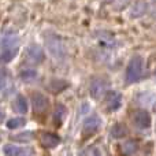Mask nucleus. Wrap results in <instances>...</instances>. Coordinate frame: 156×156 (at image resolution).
Here are the masks:
<instances>
[{
    "instance_id": "24",
    "label": "nucleus",
    "mask_w": 156,
    "mask_h": 156,
    "mask_svg": "<svg viewBox=\"0 0 156 156\" xmlns=\"http://www.w3.org/2000/svg\"><path fill=\"white\" fill-rule=\"evenodd\" d=\"M92 156H101V154H100L99 149H94V151H93V155H92Z\"/></svg>"
},
{
    "instance_id": "8",
    "label": "nucleus",
    "mask_w": 156,
    "mask_h": 156,
    "mask_svg": "<svg viewBox=\"0 0 156 156\" xmlns=\"http://www.w3.org/2000/svg\"><path fill=\"white\" fill-rule=\"evenodd\" d=\"M100 127V118L97 115H90L83 121V134L90 136Z\"/></svg>"
},
{
    "instance_id": "10",
    "label": "nucleus",
    "mask_w": 156,
    "mask_h": 156,
    "mask_svg": "<svg viewBox=\"0 0 156 156\" xmlns=\"http://www.w3.org/2000/svg\"><path fill=\"white\" fill-rule=\"evenodd\" d=\"M47 47H48L49 52L55 58L63 56V48H62V43H60L59 38H51V40H48L47 41Z\"/></svg>"
},
{
    "instance_id": "15",
    "label": "nucleus",
    "mask_w": 156,
    "mask_h": 156,
    "mask_svg": "<svg viewBox=\"0 0 156 156\" xmlns=\"http://www.w3.org/2000/svg\"><path fill=\"white\" fill-rule=\"evenodd\" d=\"M14 108H15L16 112H21V114L26 112V111H27V100H26V97L22 96V94H19V96L15 99Z\"/></svg>"
},
{
    "instance_id": "9",
    "label": "nucleus",
    "mask_w": 156,
    "mask_h": 156,
    "mask_svg": "<svg viewBox=\"0 0 156 156\" xmlns=\"http://www.w3.org/2000/svg\"><path fill=\"white\" fill-rule=\"evenodd\" d=\"M137 149H138V144L136 140H126L123 143H121V145H119V151L125 156L134 155L137 152Z\"/></svg>"
},
{
    "instance_id": "3",
    "label": "nucleus",
    "mask_w": 156,
    "mask_h": 156,
    "mask_svg": "<svg viewBox=\"0 0 156 156\" xmlns=\"http://www.w3.org/2000/svg\"><path fill=\"white\" fill-rule=\"evenodd\" d=\"M26 59L33 65H40L45 59V54L41 47H38L37 44H32L26 48Z\"/></svg>"
},
{
    "instance_id": "16",
    "label": "nucleus",
    "mask_w": 156,
    "mask_h": 156,
    "mask_svg": "<svg viewBox=\"0 0 156 156\" xmlns=\"http://www.w3.org/2000/svg\"><path fill=\"white\" fill-rule=\"evenodd\" d=\"M66 115V108L63 104H58L56 108H55V112H54V122L56 126H60L63 122V118Z\"/></svg>"
},
{
    "instance_id": "13",
    "label": "nucleus",
    "mask_w": 156,
    "mask_h": 156,
    "mask_svg": "<svg viewBox=\"0 0 156 156\" xmlns=\"http://www.w3.org/2000/svg\"><path fill=\"white\" fill-rule=\"evenodd\" d=\"M126 134H127V129L123 123H116L111 129V136L114 138H123L126 137Z\"/></svg>"
},
{
    "instance_id": "20",
    "label": "nucleus",
    "mask_w": 156,
    "mask_h": 156,
    "mask_svg": "<svg viewBox=\"0 0 156 156\" xmlns=\"http://www.w3.org/2000/svg\"><path fill=\"white\" fill-rule=\"evenodd\" d=\"M12 138H14V140H16V141H21V143H26V141L34 140V133H32V132H25V133H21V134L14 136Z\"/></svg>"
},
{
    "instance_id": "17",
    "label": "nucleus",
    "mask_w": 156,
    "mask_h": 156,
    "mask_svg": "<svg viewBox=\"0 0 156 156\" xmlns=\"http://www.w3.org/2000/svg\"><path fill=\"white\" fill-rule=\"evenodd\" d=\"M26 123V119L22 118V116H18V118H11L7 121V127L11 130H15V129H21V127L25 126Z\"/></svg>"
},
{
    "instance_id": "4",
    "label": "nucleus",
    "mask_w": 156,
    "mask_h": 156,
    "mask_svg": "<svg viewBox=\"0 0 156 156\" xmlns=\"http://www.w3.org/2000/svg\"><path fill=\"white\" fill-rule=\"evenodd\" d=\"M107 86H108V83L105 80H103V78H94L90 83V89H89L92 97L96 100L100 99L103 94L107 93Z\"/></svg>"
},
{
    "instance_id": "22",
    "label": "nucleus",
    "mask_w": 156,
    "mask_h": 156,
    "mask_svg": "<svg viewBox=\"0 0 156 156\" xmlns=\"http://www.w3.org/2000/svg\"><path fill=\"white\" fill-rule=\"evenodd\" d=\"M7 80H8V71L5 69H2L0 70V90L7 86Z\"/></svg>"
},
{
    "instance_id": "25",
    "label": "nucleus",
    "mask_w": 156,
    "mask_h": 156,
    "mask_svg": "<svg viewBox=\"0 0 156 156\" xmlns=\"http://www.w3.org/2000/svg\"><path fill=\"white\" fill-rule=\"evenodd\" d=\"M3 118H4V112H3V111L2 110H0V121H2V119Z\"/></svg>"
},
{
    "instance_id": "7",
    "label": "nucleus",
    "mask_w": 156,
    "mask_h": 156,
    "mask_svg": "<svg viewBox=\"0 0 156 156\" xmlns=\"http://www.w3.org/2000/svg\"><path fill=\"white\" fill-rule=\"evenodd\" d=\"M40 143L44 148H55L56 145H59L60 143V137L55 133H49V132H44L40 134Z\"/></svg>"
},
{
    "instance_id": "6",
    "label": "nucleus",
    "mask_w": 156,
    "mask_h": 156,
    "mask_svg": "<svg viewBox=\"0 0 156 156\" xmlns=\"http://www.w3.org/2000/svg\"><path fill=\"white\" fill-rule=\"evenodd\" d=\"M104 101H105V105H107L108 111H116L121 107L122 97L118 92H107V93L104 94Z\"/></svg>"
},
{
    "instance_id": "2",
    "label": "nucleus",
    "mask_w": 156,
    "mask_h": 156,
    "mask_svg": "<svg viewBox=\"0 0 156 156\" xmlns=\"http://www.w3.org/2000/svg\"><path fill=\"white\" fill-rule=\"evenodd\" d=\"M32 107L34 114L43 115L49 110V99L43 93H34L32 97Z\"/></svg>"
},
{
    "instance_id": "19",
    "label": "nucleus",
    "mask_w": 156,
    "mask_h": 156,
    "mask_svg": "<svg viewBox=\"0 0 156 156\" xmlns=\"http://www.w3.org/2000/svg\"><path fill=\"white\" fill-rule=\"evenodd\" d=\"M19 151H21V147L12 145V144H7V145H4V148H3V152H4L5 156H18Z\"/></svg>"
},
{
    "instance_id": "5",
    "label": "nucleus",
    "mask_w": 156,
    "mask_h": 156,
    "mask_svg": "<svg viewBox=\"0 0 156 156\" xmlns=\"http://www.w3.org/2000/svg\"><path fill=\"white\" fill-rule=\"evenodd\" d=\"M133 121H134V125L138 127V129L145 130V129H148V127L151 126L152 119H151V115H149L148 111L138 110V111H136Z\"/></svg>"
},
{
    "instance_id": "14",
    "label": "nucleus",
    "mask_w": 156,
    "mask_h": 156,
    "mask_svg": "<svg viewBox=\"0 0 156 156\" xmlns=\"http://www.w3.org/2000/svg\"><path fill=\"white\" fill-rule=\"evenodd\" d=\"M147 11V3L145 2H137L132 7V11H130V15L133 18H138V16L144 15Z\"/></svg>"
},
{
    "instance_id": "12",
    "label": "nucleus",
    "mask_w": 156,
    "mask_h": 156,
    "mask_svg": "<svg viewBox=\"0 0 156 156\" xmlns=\"http://www.w3.org/2000/svg\"><path fill=\"white\" fill-rule=\"evenodd\" d=\"M18 54V48H4L3 52L0 54V63H8L14 59Z\"/></svg>"
},
{
    "instance_id": "18",
    "label": "nucleus",
    "mask_w": 156,
    "mask_h": 156,
    "mask_svg": "<svg viewBox=\"0 0 156 156\" xmlns=\"http://www.w3.org/2000/svg\"><path fill=\"white\" fill-rule=\"evenodd\" d=\"M19 77H21V80L25 81V82H32V81L36 80V77H37V73H36V70L27 69V70H22L21 74H19Z\"/></svg>"
},
{
    "instance_id": "26",
    "label": "nucleus",
    "mask_w": 156,
    "mask_h": 156,
    "mask_svg": "<svg viewBox=\"0 0 156 156\" xmlns=\"http://www.w3.org/2000/svg\"><path fill=\"white\" fill-rule=\"evenodd\" d=\"M155 2H156V0H155Z\"/></svg>"
},
{
    "instance_id": "21",
    "label": "nucleus",
    "mask_w": 156,
    "mask_h": 156,
    "mask_svg": "<svg viewBox=\"0 0 156 156\" xmlns=\"http://www.w3.org/2000/svg\"><path fill=\"white\" fill-rule=\"evenodd\" d=\"M3 48H15V45L18 44V38L16 37H7L3 41Z\"/></svg>"
},
{
    "instance_id": "1",
    "label": "nucleus",
    "mask_w": 156,
    "mask_h": 156,
    "mask_svg": "<svg viewBox=\"0 0 156 156\" xmlns=\"http://www.w3.org/2000/svg\"><path fill=\"white\" fill-rule=\"evenodd\" d=\"M143 67H144V62L141 56H134L130 59L129 65L126 67V83H134L143 76Z\"/></svg>"
},
{
    "instance_id": "11",
    "label": "nucleus",
    "mask_w": 156,
    "mask_h": 156,
    "mask_svg": "<svg viewBox=\"0 0 156 156\" xmlns=\"http://www.w3.org/2000/svg\"><path fill=\"white\" fill-rule=\"evenodd\" d=\"M67 88H69V82L65 80H52L48 85V90L52 92V93H55V94L60 93V92H63Z\"/></svg>"
},
{
    "instance_id": "23",
    "label": "nucleus",
    "mask_w": 156,
    "mask_h": 156,
    "mask_svg": "<svg viewBox=\"0 0 156 156\" xmlns=\"http://www.w3.org/2000/svg\"><path fill=\"white\" fill-rule=\"evenodd\" d=\"M18 156H34V152L32 148H21Z\"/></svg>"
}]
</instances>
